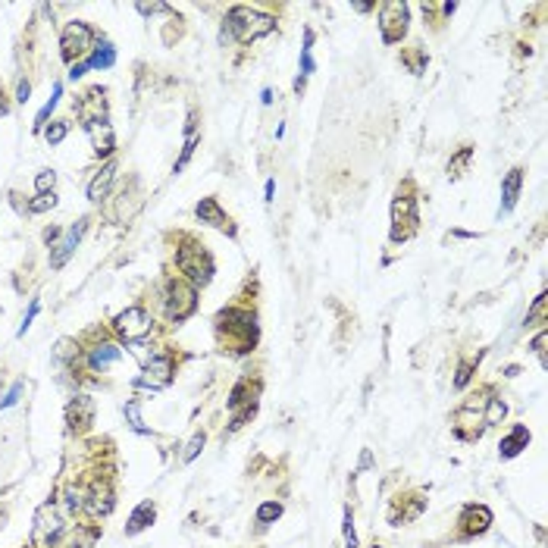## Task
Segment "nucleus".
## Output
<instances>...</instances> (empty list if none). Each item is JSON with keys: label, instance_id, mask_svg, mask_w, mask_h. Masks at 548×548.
I'll return each instance as SVG.
<instances>
[{"label": "nucleus", "instance_id": "29", "mask_svg": "<svg viewBox=\"0 0 548 548\" xmlns=\"http://www.w3.org/2000/svg\"><path fill=\"white\" fill-rule=\"evenodd\" d=\"M526 323H545V295H539L536 304L530 307V313H526Z\"/></svg>", "mask_w": 548, "mask_h": 548}, {"label": "nucleus", "instance_id": "36", "mask_svg": "<svg viewBox=\"0 0 548 548\" xmlns=\"http://www.w3.org/2000/svg\"><path fill=\"white\" fill-rule=\"evenodd\" d=\"M467 383H470V364H460L458 367V376H454V385H458V389H464Z\"/></svg>", "mask_w": 548, "mask_h": 548}, {"label": "nucleus", "instance_id": "4", "mask_svg": "<svg viewBox=\"0 0 548 548\" xmlns=\"http://www.w3.org/2000/svg\"><path fill=\"white\" fill-rule=\"evenodd\" d=\"M417 200L398 195L395 204H392V242H407L417 232Z\"/></svg>", "mask_w": 548, "mask_h": 548}, {"label": "nucleus", "instance_id": "8", "mask_svg": "<svg viewBox=\"0 0 548 548\" xmlns=\"http://www.w3.org/2000/svg\"><path fill=\"white\" fill-rule=\"evenodd\" d=\"M60 530H63V523H60L57 507L44 505L41 511H38V517H35V533H32L35 545H50L53 536H60Z\"/></svg>", "mask_w": 548, "mask_h": 548}, {"label": "nucleus", "instance_id": "16", "mask_svg": "<svg viewBox=\"0 0 548 548\" xmlns=\"http://www.w3.org/2000/svg\"><path fill=\"white\" fill-rule=\"evenodd\" d=\"M113 176H116V163H107L104 170L97 172L95 179H91V185H88V198L91 200H104L107 198V191H110V185H113Z\"/></svg>", "mask_w": 548, "mask_h": 548}, {"label": "nucleus", "instance_id": "13", "mask_svg": "<svg viewBox=\"0 0 548 548\" xmlns=\"http://www.w3.org/2000/svg\"><path fill=\"white\" fill-rule=\"evenodd\" d=\"M460 523H464V530L470 533V536H479V533L489 530L492 511H489L486 505H470V507L464 511V520H460Z\"/></svg>", "mask_w": 548, "mask_h": 548}, {"label": "nucleus", "instance_id": "40", "mask_svg": "<svg viewBox=\"0 0 548 548\" xmlns=\"http://www.w3.org/2000/svg\"><path fill=\"white\" fill-rule=\"evenodd\" d=\"M373 548H379V545H373Z\"/></svg>", "mask_w": 548, "mask_h": 548}, {"label": "nucleus", "instance_id": "10", "mask_svg": "<svg viewBox=\"0 0 548 548\" xmlns=\"http://www.w3.org/2000/svg\"><path fill=\"white\" fill-rule=\"evenodd\" d=\"M85 226H88V219H78L76 226H72L69 232H66V238L63 242L53 248V254H50V266L53 270H60V266H66V260L72 257V251L78 248V242H82V232H85Z\"/></svg>", "mask_w": 548, "mask_h": 548}, {"label": "nucleus", "instance_id": "11", "mask_svg": "<svg viewBox=\"0 0 548 548\" xmlns=\"http://www.w3.org/2000/svg\"><path fill=\"white\" fill-rule=\"evenodd\" d=\"M195 213H198V219H200V223L213 226V229H226V232H229V235H232V232H235V229H232V219L226 217V213H223V207H219L213 198H204V200H200V204L195 207Z\"/></svg>", "mask_w": 548, "mask_h": 548}, {"label": "nucleus", "instance_id": "37", "mask_svg": "<svg viewBox=\"0 0 548 548\" xmlns=\"http://www.w3.org/2000/svg\"><path fill=\"white\" fill-rule=\"evenodd\" d=\"M29 95H32V85H29V82H19V95H16V100H19V104H25V100H29Z\"/></svg>", "mask_w": 548, "mask_h": 548}, {"label": "nucleus", "instance_id": "38", "mask_svg": "<svg viewBox=\"0 0 548 548\" xmlns=\"http://www.w3.org/2000/svg\"><path fill=\"white\" fill-rule=\"evenodd\" d=\"M85 69H88V66H85V63H76V66H72V69H69V78H78V76H85Z\"/></svg>", "mask_w": 548, "mask_h": 548}, {"label": "nucleus", "instance_id": "2", "mask_svg": "<svg viewBox=\"0 0 548 548\" xmlns=\"http://www.w3.org/2000/svg\"><path fill=\"white\" fill-rule=\"evenodd\" d=\"M198 307V292L191 282H182V279H176V282L166 285V317L170 320H185L189 313H195Z\"/></svg>", "mask_w": 548, "mask_h": 548}, {"label": "nucleus", "instance_id": "18", "mask_svg": "<svg viewBox=\"0 0 548 548\" xmlns=\"http://www.w3.org/2000/svg\"><path fill=\"white\" fill-rule=\"evenodd\" d=\"M151 520H153V505H151V501H144V505H138L135 511H132L129 526H125V536H135V533L148 530Z\"/></svg>", "mask_w": 548, "mask_h": 548}, {"label": "nucleus", "instance_id": "17", "mask_svg": "<svg viewBox=\"0 0 548 548\" xmlns=\"http://www.w3.org/2000/svg\"><path fill=\"white\" fill-rule=\"evenodd\" d=\"M526 445H530V430L526 426H514L511 436L501 439V458H517Z\"/></svg>", "mask_w": 548, "mask_h": 548}, {"label": "nucleus", "instance_id": "5", "mask_svg": "<svg viewBox=\"0 0 548 548\" xmlns=\"http://www.w3.org/2000/svg\"><path fill=\"white\" fill-rule=\"evenodd\" d=\"M176 263H179V270L191 279V285H207V282H210V276H213L210 254L200 251V248H182V251H179V257H176Z\"/></svg>", "mask_w": 548, "mask_h": 548}, {"label": "nucleus", "instance_id": "26", "mask_svg": "<svg viewBox=\"0 0 548 548\" xmlns=\"http://www.w3.org/2000/svg\"><path fill=\"white\" fill-rule=\"evenodd\" d=\"M53 185H57V176H53L50 170L38 172V179H35V189H38V195H50V191H53Z\"/></svg>", "mask_w": 548, "mask_h": 548}, {"label": "nucleus", "instance_id": "33", "mask_svg": "<svg viewBox=\"0 0 548 548\" xmlns=\"http://www.w3.org/2000/svg\"><path fill=\"white\" fill-rule=\"evenodd\" d=\"M19 395H22V383H16V385H13V389H10V395H6L4 401H0V411H6V407H13V404H16V401H19Z\"/></svg>", "mask_w": 548, "mask_h": 548}, {"label": "nucleus", "instance_id": "3", "mask_svg": "<svg viewBox=\"0 0 548 548\" xmlns=\"http://www.w3.org/2000/svg\"><path fill=\"white\" fill-rule=\"evenodd\" d=\"M379 32H383L385 44L401 41L404 32H407V4H401V0H389V4L379 6Z\"/></svg>", "mask_w": 548, "mask_h": 548}, {"label": "nucleus", "instance_id": "24", "mask_svg": "<svg viewBox=\"0 0 548 548\" xmlns=\"http://www.w3.org/2000/svg\"><path fill=\"white\" fill-rule=\"evenodd\" d=\"M57 97H60V85H57V88H53V97L48 100V104H44L41 107V113H38V116H35V132H41L44 129V125H48V119H50V113H53V107H57Z\"/></svg>", "mask_w": 548, "mask_h": 548}, {"label": "nucleus", "instance_id": "20", "mask_svg": "<svg viewBox=\"0 0 548 548\" xmlns=\"http://www.w3.org/2000/svg\"><path fill=\"white\" fill-rule=\"evenodd\" d=\"M113 63H116V53H113V48L100 44V48L88 57V63H85V66H88V69H110Z\"/></svg>", "mask_w": 548, "mask_h": 548}, {"label": "nucleus", "instance_id": "9", "mask_svg": "<svg viewBox=\"0 0 548 548\" xmlns=\"http://www.w3.org/2000/svg\"><path fill=\"white\" fill-rule=\"evenodd\" d=\"M170 379H172V360L163 354V357L151 360L144 376L135 379V385H142V389H163V385H170Z\"/></svg>", "mask_w": 548, "mask_h": 548}, {"label": "nucleus", "instance_id": "34", "mask_svg": "<svg viewBox=\"0 0 548 548\" xmlns=\"http://www.w3.org/2000/svg\"><path fill=\"white\" fill-rule=\"evenodd\" d=\"M407 63H411V72H423V66H426V53L423 50H417L413 57H404Z\"/></svg>", "mask_w": 548, "mask_h": 548}, {"label": "nucleus", "instance_id": "22", "mask_svg": "<svg viewBox=\"0 0 548 548\" xmlns=\"http://www.w3.org/2000/svg\"><path fill=\"white\" fill-rule=\"evenodd\" d=\"M470 157H473V148H464V151L458 153V157H451L448 176H451V179H460V176H464V170H467V163H470Z\"/></svg>", "mask_w": 548, "mask_h": 548}, {"label": "nucleus", "instance_id": "6", "mask_svg": "<svg viewBox=\"0 0 548 548\" xmlns=\"http://www.w3.org/2000/svg\"><path fill=\"white\" fill-rule=\"evenodd\" d=\"M151 317L148 310L142 307H125L123 313L116 317V332L125 338V342H142V338L151 336Z\"/></svg>", "mask_w": 548, "mask_h": 548}, {"label": "nucleus", "instance_id": "7", "mask_svg": "<svg viewBox=\"0 0 548 548\" xmlns=\"http://www.w3.org/2000/svg\"><path fill=\"white\" fill-rule=\"evenodd\" d=\"M91 41H95V32H91L85 22H72L69 29L63 32V41H60V48H63V60H66V63H72V60H78L82 53H88Z\"/></svg>", "mask_w": 548, "mask_h": 548}, {"label": "nucleus", "instance_id": "32", "mask_svg": "<svg viewBox=\"0 0 548 548\" xmlns=\"http://www.w3.org/2000/svg\"><path fill=\"white\" fill-rule=\"evenodd\" d=\"M200 448H204V432H198V436L189 442V448H185V460H195Z\"/></svg>", "mask_w": 548, "mask_h": 548}, {"label": "nucleus", "instance_id": "30", "mask_svg": "<svg viewBox=\"0 0 548 548\" xmlns=\"http://www.w3.org/2000/svg\"><path fill=\"white\" fill-rule=\"evenodd\" d=\"M545 345H548V332L542 329L536 338H533V354L539 357V364H542V367H545Z\"/></svg>", "mask_w": 548, "mask_h": 548}, {"label": "nucleus", "instance_id": "25", "mask_svg": "<svg viewBox=\"0 0 548 548\" xmlns=\"http://www.w3.org/2000/svg\"><path fill=\"white\" fill-rule=\"evenodd\" d=\"M53 207H57V195H38L35 200H32L29 204V213H48V210H53Z\"/></svg>", "mask_w": 548, "mask_h": 548}, {"label": "nucleus", "instance_id": "12", "mask_svg": "<svg viewBox=\"0 0 548 548\" xmlns=\"http://www.w3.org/2000/svg\"><path fill=\"white\" fill-rule=\"evenodd\" d=\"M85 129H88L91 135V144H95L97 153H110L116 148V138H113V129L107 119H95V123H85Z\"/></svg>", "mask_w": 548, "mask_h": 548}, {"label": "nucleus", "instance_id": "27", "mask_svg": "<svg viewBox=\"0 0 548 548\" xmlns=\"http://www.w3.org/2000/svg\"><path fill=\"white\" fill-rule=\"evenodd\" d=\"M125 417H129V423H132L135 432H148V426L142 423V413H138V401H129V404H125Z\"/></svg>", "mask_w": 548, "mask_h": 548}, {"label": "nucleus", "instance_id": "23", "mask_svg": "<svg viewBox=\"0 0 548 548\" xmlns=\"http://www.w3.org/2000/svg\"><path fill=\"white\" fill-rule=\"evenodd\" d=\"M282 517V505L279 501H266V505L257 507V520L260 523H273V520Z\"/></svg>", "mask_w": 548, "mask_h": 548}, {"label": "nucleus", "instance_id": "21", "mask_svg": "<svg viewBox=\"0 0 548 548\" xmlns=\"http://www.w3.org/2000/svg\"><path fill=\"white\" fill-rule=\"evenodd\" d=\"M505 413H507L505 401H501V398H489V411H486L483 423L486 426H495V423H501V420H505Z\"/></svg>", "mask_w": 548, "mask_h": 548}, {"label": "nucleus", "instance_id": "19", "mask_svg": "<svg viewBox=\"0 0 548 548\" xmlns=\"http://www.w3.org/2000/svg\"><path fill=\"white\" fill-rule=\"evenodd\" d=\"M113 360H119V348H116V345H97V348L88 354V364L95 367V370H104V367H110Z\"/></svg>", "mask_w": 548, "mask_h": 548}, {"label": "nucleus", "instance_id": "14", "mask_svg": "<svg viewBox=\"0 0 548 548\" xmlns=\"http://www.w3.org/2000/svg\"><path fill=\"white\" fill-rule=\"evenodd\" d=\"M85 507H88L91 517H104V514H110V507H113V489L107 483H95V489L88 492V501H85Z\"/></svg>", "mask_w": 548, "mask_h": 548}, {"label": "nucleus", "instance_id": "15", "mask_svg": "<svg viewBox=\"0 0 548 548\" xmlns=\"http://www.w3.org/2000/svg\"><path fill=\"white\" fill-rule=\"evenodd\" d=\"M520 185H523V170H511L505 176V182H501V213H511L514 210V204H517V198H520Z\"/></svg>", "mask_w": 548, "mask_h": 548}, {"label": "nucleus", "instance_id": "35", "mask_svg": "<svg viewBox=\"0 0 548 548\" xmlns=\"http://www.w3.org/2000/svg\"><path fill=\"white\" fill-rule=\"evenodd\" d=\"M38 317V301H32V307H29V313H25V320H22V326H19V336H25L29 332V326H32V320Z\"/></svg>", "mask_w": 548, "mask_h": 548}, {"label": "nucleus", "instance_id": "28", "mask_svg": "<svg viewBox=\"0 0 548 548\" xmlns=\"http://www.w3.org/2000/svg\"><path fill=\"white\" fill-rule=\"evenodd\" d=\"M66 132H69V125H66V123H53L50 129H44V138H48V144H60L66 138Z\"/></svg>", "mask_w": 548, "mask_h": 548}, {"label": "nucleus", "instance_id": "31", "mask_svg": "<svg viewBox=\"0 0 548 548\" xmlns=\"http://www.w3.org/2000/svg\"><path fill=\"white\" fill-rule=\"evenodd\" d=\"M345 545H348V548H357V533H354L351 511H345Z\"/></svg>", "mask_w": 548, "mask_h": 548}, {"label": "nucleus", "instance_id": "39", "mask_svg": "<svg viewBox=\"0 0 548 548\" xmlns=\"http://www.w3.org/2000/svg\"><path fill=\"white\" fill-rule=\"evenodd\" d=\"M273 189H276V185H273V179H270V182H266V189H263V200H266V204H270V200H273Z\"/></svg>", "mask_w": 548, "mask_h": 548}, {"label": "nucleus", "instance_id": "1", "mask_svg": "<svg viewBox=\"0 0 548 548\" xmlns=\"http://www.w3.org/2000/svg\"><path fill=\"white\" fill-rule=\"evenodd\" d=\"M226 29L232 32L235 41H257V38L270 35L276 29V19L266 16V13H257L251 6H232L229 16H226Z\"/></svg>", "mask_w": 548, "mask_h": 548}]
</instances>
